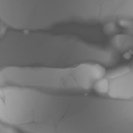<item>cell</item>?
Masks as SVG:
<instances>
[{
  "label": "cell",
  "mask_w": 133,
  "mask_h": 133,
  "mask_svg": "<svg viewBox=\"0 0 133 133\" xmlns=\"http://www.w3.org/2000/svg\"><path fill=\"white\" fill-rule=\"evenodd\" d=\"M100 117L97 95L62 93L35 90L31 123L26 133H95Z\"/></svg>",
  "instance_id": "obj_1"
},
{
  "label": "cell",
  "mask_w": 133,
  "mask_h": 133,
  "mask_svg": "<svg viewBox=\"0 0 133 133\" xmlns=\"http://www.w3.org/2000/svg\"><path fill=\"white\" fill-rule=\"evenodd\" d=\"M26 31H42L67 24L105 25L116 0H27Z\"/></svg>",
  "instance_id": "obj_2"
},
{
  "label": "cell",
  "mask_w": 133,
  "mask_h": 133,
  "mask_svg": "<svg viewBox=\"0 0 133 133\" xmlns=\"http://www.w3.org/2000/svg\"><path fill=\"white\" fill-rule=\"evenodd\" d=\"M110 45L120 54L133 52V32L114 35L110 40Z\"/></svg>",
  "instance_id": "obj_3"
},
{
  "label": "cell",
  "mask_w": 133,
  "mask_h": 133,
  "mask_svg": "<svg viewBox=\"0 0 133 133\" xmlns=\"http://www.w3.org/2000/svg\"><path fill=\"white\" fill-rule=\"evenodd\" d=\"M118 23L121 28L126 30L127 32H133V19L120 20Z\"/></svg>",
  "instance_id": "obj_4"
},
{
  "label": "cell",
  "mask_w": 133,
  "mask_h": 133,
  "mask_svg": "<svg viewBox=\"0 0 133 133\" xmlns=\"http://www.w3.org/2000/svg\"><path fill=\"white\" fill-rule=\"evenodd\" d=\"M8 27L0 21V40L3 38L8 31Z\"/></svg>",
  "instance_id": "obj_5"
}]
</instances>
